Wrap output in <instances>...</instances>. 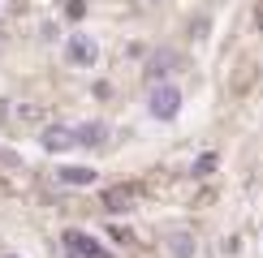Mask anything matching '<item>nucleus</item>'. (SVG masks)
I'll list each match as a JSON object with an SVG mask.
<instances>
[{
	"label": "nucleus",
	"mask_w": 263,
	"mask_h": 258,
	"mask_svg": "<svg viewBox=\"0 0 263 258\" xmlns=\"http://www.w3.org/2000/svg\"><path fill=\"white\" fill-rule=\"evenodd\" d=\"M216 172V155H199L194 159V177H212Z\"/></svg>",
	"instance_id": "10"
},
{
	"label": "nucleus",
	"mask_w": 263,
	"mask_h": 258,
	"mask_svg": "<svg viewBox=\"0 0 263 258\" xmlns=\"http://www.w3.org/2000/svg\"><path fill=\"white\" fill-rule=\"evenodd\" d=\"M65 60L78 64V69H91V64L100 60V48H95L91 35H69V43H65Z\"/></svg>",
	"instance_id": "2"
},
{
	"label": "nucleus",
	"mask_w": 263,
	"mask_h": 258,
	"mask_svg": "<svg viewBox=\"0 0 263 258\" xmlns=\"http://www.w3.org/2000/svg\"><path fill=\"white\" fill-rule=\"evenodd\" d=\"M61 185H95V168H57Z\"/></svg>",
	"instance_id": "6"
},
{
	"label": "nucleus",
	"mask_w": 263,
	"mask_h": 258,
	"mask_svg": "<svg viewBox=\"0 0 263 258\" xmlns=\"http://www.w3.org/2000/svg\"><path fill=\"white\" fill-rule=\"evenodd\" d=\"M9 258H17V254H9Z\"/></svg>",
	"instance_id": "11"
},
{
	"label": "nucleus",
	"mask_w": 263,
	"mask_h": 258,
	"mask_svg": "<svg viewBox=\"0 0 263 258\" xmlns=\"http://www.w3.org/2000/svg\"><path fill=\"white\" fill-rule=\"evenodd\" d=\"M39 142H43V150H69L73 142H78V129L73 125H48Z\"/></svg>",
	"instance_id": "3"
},
{
	"label": "nucleus",
	"mask_w": 263,
	"mask_h": 258,
	"mask_svg": "<svg viewBox=\"0 0 263 258\" xmlns=\"http://www.w3.org/2000/svg\"><path fill=\"white\" fill-rule=\"evenodd\" d=\"M134 198H138L134 185H117V189L104 193V211H129V202H134Z\"/></svg>",
	"instance_id": "4"
},
{
	"label": "nucleus",
	"mask_w": 263,
	"mask_h": 258,
	"mask_svg": "<svg viewBox=\"0 0 263 258\" xmlns=\"http://www.w3.org/2000/svg\"><path fill=\"white\" fill-rule=\"evenodd\" d=\"M108 138V125H100V121H91V125H78V142L82 146H100Z\"/></svg>",
	"instance_id": "7"
},
{
	"label": "nucleus",
	"mask_w": 263,
	"mask_h": 258,
	"mask_svg": "<svg viewBox=\"0 0 263 258\" xmlns=\"http://www.w3.org/2000/svg\"><path fill=\"white\" fill-rule=\"evenodd\" d=\"M173 64H177V56H173V52H160V56H156V60H151V69H147V78H156V82H160V78H164V73H168V69H173Z\"/></svg>",
	"instance_id": "9"
},
{
	"label": "nucleus",
	"mask_w": 263,
	"mask_h": 258,
	"mask_svg": "<svg viewBox=\"0 0 263 258\" xmlns=\"http://www.w3.org/2000/svg\"><path fill=\"white\" fill-rule=\"evenodd\" d=\"M65 241H69V250H73V254H86V258H108V254H104V250H100V245H95L86 232H65Z\"/></svg>",
	"instance_id": "5"
},
{
	"label": "nucleus",
	"mask_w": 263,
	"mask_h": 258,
	"mask_svg": "<svg viewBox=\"0 0 263 258\" xmlns=\"http://www.w3.org/2000/svg\"><path fill=\"white\" fill-rule=\"evenodd\" d=\"M147 112L156 116V121H177V112H181V91H177V82H156V86H151Z\"/></svg>",
	"instance_id": "1"
},
{
	"label": "nucleus",
	"mask_w": 263,
	"mask_h": 258,
	"mask_svg": "<svg viewBox=\"0 0 263 258\" xmlns=\"http://www.w3.org/2000/svg\"><path fill=\"white\" fill-rule=\"evenodd\" d=\"M168 254L173 258H194V236L190 232H173L168 236Z\"/></svg>",
	"instance_id": "8"
}]
</instances>
